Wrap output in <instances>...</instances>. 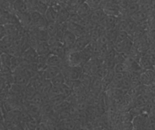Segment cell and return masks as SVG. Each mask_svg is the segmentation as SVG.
<instances>
[{
	"label": "cell",
	"mask_w": 155,
	"mask_h": 130,
	"mask_svg": "<svg viewBox=\"0 0 155 130\" xmlns=\"http://www.w3.org/2000/svg\"><path fill=\"white\" fill-rule=\"evenodd\" d=\"M38 56L39 55L37 54L36 50L32 47H30L29 49L25 50L21 55V58L23 59V60L27 62H29V63H34V62H37Z\"/></svg>",
	"instance_id": "cell-7"
},
{
	"label": "cell",
	"mask_w": 155,
	"mask_h": 130,
	"mask_svg": "<svg viewBox=\"0 0 155 130\" xmlns=\"http://www.w3.org/2000/svg\"><path fill=\"white\" fill-rule=\"evenodd\" d=\"M83 2H86V1H87V0H82Z\"/></svg>",
	"instance_id": "cell-30"
},
{
	"label": "cell",
	"mask_w": 155,
	"mask_h": 130,
	"mask_svg": "<svg viewBox=\"0 0 155 130\" xmlns=\"http://www.w3.org/2000/svg\"><path fill=\"white\" fill-rule=\"evenodd\" d=\"M14 74V82L15 84H18V85H20L21 86L26 87L27 85L29 84L30 80L31 79L29 78H28L27 76L24 75L23 74H21V73H13Z\"/></svg>",
	"instance_id": "cell-15"
},
{
	"label": "cell",
	"mask_w": 155,
	"mask_h": 130,
	"mask_svg": "<svg viewBox=\"0 0 155 130\" xmlns=\"http://www.w3.org/2000/svg\"><path fill=\"white\" fill-rule=\"evenodd\" d=\"M12 5L15 13L23 14V13H27L30 12L29 8H28L25 0H16L15 2L12 4Z\"/></svg>",
	"instance_id": "cell-11"
},
{
	"label": "cell",
	"mask_w": 155,
	"mask_h": 130,
	"mask_svg": "<svg viewBox=\"0 0 155 130\" xmlns=\"http://www.w3.org/2000/svg\"><path fill=\"white\" fill-rule=\"evenodd\" d=\"M130 18L132 19V20H133L135 22H136L137 24L141 23V22H144V18H145V13H144L142 10L139 9L138 12L134 13V14L131 16Z\"/></svg>",
	"instance_id": "cell-20"
},
{
	"label": "cell",
	"mask_w": 155,
	"mask_h": 130,
	"mask_svg": "<svg viewBox=\"0 0 155 130\" xmlns=\"http://www.w3.org/2000/svg\"><path fill=\"white\" fill-rule=\"evenodd\" d=\"M0 60H1V67H8V68H11L12 56H10L7 53H1Z\"/></svg>",
	"instance_id": "cell-17"
},
{
	"label": "cell",
	"mask_w": 155,
	"mask_h": 130,
	"mask_svg": "<svg viewBox=\"0 0 155 130\" xmlns=\"http://www.w3.org/2000/svg\"><path fill=\"white\" fill-rule=\"evenodd\" d=\"M114 70L117 73L125 74V73L129 72V68H128V65H126V62H122V63L116 64L114 67Z\"/></svg>",
	"instance_id": "cell-22"
},
{
	"label": "cell",
	"mask_w": 155,
	"mask_h": 130,
	"mask_svg": "<svg viewBox=\"0 0 155 130\" xmlns=\"http://www.w3.org/2000/svg\"><path fill=\"white\" fill-rule=\"evenodd\" d=\"M58 25H59V23L57 22H48L46 29L50 37L56 35V32H57Z\"/></svg>",
	"instance_id": "cell-18"
},
{
	"label": "cell",
	"mask_w": 155,
	"mask_h": 130,
	"mask_svg": "<svg viewBox=\"0 0 155 130\" xmlns=\"http://www.w3.org/2000/svg\"><path fill=\"white\" fill-rule=\"evenodd\" d=\"M86 2L88 4L92 11L101 8V0H87Z\"/></svg>",
	"instance_id": "cell-24"
},
{
	"label": "cell",
	"mask_w": 155,
	"mask_h": 130,
	"mask_svg": "<svg viewBox=\"0 0 155 130\" xmlns=\"http://www.w3.org/2000/svg\"><path fill=\"white\" fill-rule=\"evenodd\" d=\"M47 66H53V67H59L62 69V67L65 66V62L64 59H62L59 56H56V55L50 54L47 57Z\"/></svg>",
	"instance_id": "cell-9"
},
{
	"label": "cell",
	"mask_w": 155,
	"mask_h": 130,
	"mask_svg": "<svg viewBox=\"0 0 155 130\" xmlns=\"http://www.w3.org/2000/svg\"><path fill=\"white\" fill-rule=\"evenodd\" d=\"M70 16V12L68 9L66 8V7L65 6L63 3L61 4V6L59 8V12H58V20L57 22L59 24L65 23L67 22L69 19Z\"/></svg>",
	"instance_id": "cell-12"
},
{
	"label": "cell",
	"mask_w": 155,
	"mask_h": 130,
	"mask_svg": "<svg viewBox=\"0 0 155 130\" xmlns=\"http://www.w3.org/2000/svg\"><path fill=\"white\" fill-rule=\"evenodd\" d=\"M0 6L6 9L7 11L15 12L14 8H13L12 4L10 3L8 0H0Z\"/></svg>",
	"instance_id": "cell-25"
},
{
	"label": "cell",
	"mask_w": 155,
	"mask_h": 130,
	"mask_svg": "<svg viewBox=\"0 0 155 130\" xmlns=\"http://www.w3.org/2000/svg\"><path fill=\"white\" fill-rule=\"evenodd\" d=\"M8 2H9L11 4H13L15 2L16 0H8Z\"/></svg>",
	"instance_id": "cell-29"
},
{
	"label": "cell",
	"mask_w": 155,
	"mask_h": 130,
	"mask_svg": "<svg viewBox=\"0 0 155 130\" xmlns=\"http://www.w3.org/2000/svg\"><path fill=\"white\" fill-rule=\"evenodd\" d=\"M51 82L53 84V86H56V87H59L60 85H63V84L65 83V78L64 76L63 73L62 72H59L57 75L55 76L53 78L51 79Z\"/></svg>",
	"instance_id": "cell-19"
},
{
	"label": "cell",
	"mask_w": 155,
	"mask_h": 130,
	"mask_svg": "<svg viewBox=\"0 0 155 130\" xmlns=\"http://www.w3.org/2000/svg\"><path fill=\"white\" fill-rule=\"evenodd\" d=\"M137 29H138V24L134 22L133 20H132L130 18H129L127 22V26H126V31L129 34V37H132L135 34V31H137Z\"/></svg>",
	"instance_id": "cell-16"
},
{
	"label": "cell",
	"mask_w": 155,
	"mask_h": 130,
	"mask_svg": "<svg viewBox=\"0 0 155 130\" xmlns=\"http://www.w3.org/2000/svg\"><path fill=\"white\" fill-rule=\"evenodd\" d=\"M59 88L60 95H63L65 98H68V97L71 95V92H72V89H71L68 85H67L65 83L60 85V86L59 87Z\"/></svg>",
	"instance_id": "cell-21"
},
{
	"label": "cell",
	"mask_w": 155,
	"mask_h": 130,
	"mask_svg": "<svg viewBox=\"0 0 155 130\" xmlns=\"http://www.w3.org/2000/svg\"><path fill=\"white\" fill-rule=\"evenodd\" d=\"M144 112L137 115L132 119V125H133V129H143L144 127Z\"/></svg>",
	"instance_id": "cell-14"
},
{
	"label": "cell",
	"mask_w": 155,
	"mask_h": 130,
	"mask_svg": "<svg viewBox=\"0 0 155 130\" xmlns=\"http://www.w3.org/2000/svg\"><path fill=\"white\" fill-rule=\"evenodd\" d=\"M65 78V80H79L83 73L81 66H70L65 65L61 69Z\"/></svg>",
	"instance_id": "cell-1"
},
{
	"label": "cell",
	"mask_w": 155,
	"mask_h": 130,
	"mask_svg": "<svg viewBox=\"0 0 155 130\" xmlns=\"http://www.w3.org/2000/svg\"><path fill=\"white\" fill-rule=\"evenodd\" d=\"M91 8H90L88 4L86 2H83L80 5V6L78 7L77 10V14L81 18H87L90 16V15L91 14L92 12Z\"/></svg>",
	"instance_id": "cell-13"
},
{
	"label": "cell",
	"mask_w": 155,
	"mask_h": 130,
	"mask_svg": "<svg viewBox=\"0 0 155 130\" xmlns=\"http://www.w3.org/2000/svg\"><path fill=\"white\" fill-rule=\"evenodd\" d=\"M0 55H1V53H0Z\"/></svg>",
	"instance_id": "cell-31"
},
{
	"label": "cell",
	"mask_w": 155,
	"mask_h": 130,
	"mask_svg": "<svg viewBox=\"0 0 155 130\" xmlns=\"http://www.w3.org/2000/svg\"><path fill=\"white\" fill-rule=\"evenodd\" d=\"M91 43V40L89 36L88 33L84 35L81 36V37H77L75 40V43H74L72 48H71V51H81V50H84V48L87 47V46Z\"/></svg>",
	"instance_id": "cell-2"
},
{
	"label": "cell",
	"mask_w": 155,
	"mask_h": 130,
	"mask_svg": "<svg viewBox=\"0 0 155 130\" xmlns=\"http://www.w3.org/2000/svg\"><path fill=\"white\" fill-rule=\"evenodd\" d=\"M6 31H5L4 25H0V40H2L5 36H6Z\"/></svg>",
	"instance_id": "cell-27"
},
{
	"label": "cell",
	"mask_w": 155,
	"mask_h": 130,
	"mask_svg": "<svg viewBox=\"0 0 155 130\" xmlns=\"http://www.w3.org/2000/svg\"><path fill=\"white\" fill-rule=\"evenodd\" d=\"M11 46V44L6 43L3 40H0V53H7V51H8V50Z\"/></svg>",
	"instance_id": "cell-26"
},
{
	"label": "cell",
	"mask_w": 155,
	"mask_h": 130,
	"mask_svg": "<svg viewBox=\"0 0 155 130\" xmlns=\"http://www.w3.org/2000/svg\"><path fill=\"white\" fill-rule=\"evenodd\" d=\"M76 39H77V37L73 33L68 31V30L65 31V34H64L62 43H63L65 50H66L67 55L71 51V48H72L74 43H75Z\"/></svg>",
	"instance_id": "cell-3"
},
{
	"label": "cell",
	"mask_w": 155,
	"mask_h": 130,
	"mask_svg": "<svg viewBox=\"0 0 155 130\" xmlns=\"http://www.w3.org/2000/svg\"><path fill=\"white\" fill-rule=\"evenodd\" d=\"M67 30L73 33L77 37H81L88 33V31L79 24L74 23L70 21L67 22Z\"/></svg>",
	"instance_id": "cell-5"
},
{
	"label": "cell",
	"mask_w": 155,
	"mask_h": 130,
	"mask_svg": "<svg viewBox=\"0 0 155 130\" xmlns=\"http://www.w3.org/2000/svg\"><path fill=\"white\" fill-rule=\"evenodd\" d=\"M35 50L39 56H47L50 54V46L48 41H40Z\"/></svg>",
	"instance_id": "cell-10"
},
{
	"label": "cell",
	"mask_w": 155,
	"mask_h": 130,
	"mask_svg": "<svg viewBox=\"0 0 155 130\" xmlns=\"http://www.w3.org/2000/svg\"><path fill=\"white\" fill-rule=\"evenodd\" d=\"M42 75L43 78L47 80H51L52 78L57 75L59 72H61V68L59 67H53V66H47L44 70L41 72H39Z\"/></svg>",
	"instance_id": "cell-8"
},
{
	"label": "cell",
	"mask_w": 155,
	"mask_h": 130,
	"mask_svg": "<svg viewBox=\"0 0 155 130\" xmlns=\"http://www.w3.org/2000/svg\"><path fill=\"white\" fill-rule=\"evenodd\" d=\"M5 11H6V9H5L4 8H2V7L0 6V17H1V16H2L4 13H5Z\"/></svg>",
	"instance_id": "cell-28"
},
{
	"label": "cell",
	"mask_w": 155,
	"mask_h": 130,
	"mask_svg": "<svg viewBox=\"0 0 155 130\" xmlns=\"http://www.w3.org/2000/svg\"><path fill=\"white\" fill-rule=\"evenodd\" d=\"M106 15H107V14L104 12V9L99 8V9L94 10V11L92 12L91 14L89 16V18L91 19V21L94 24H95L97 26H101L102 25L103 22H104V18H105Z\"/></svg>",
	"instance_id": "cell-6"
},
{
	"label": "cell",
	"mask_w": 155,
	"mask_h": 130,
	"mask_svg": "<svg viewBox=\"0 0 155 130\" xmlns=\"http://www.w3.org/2000/svg\"><path fill=\"white\" fill-rule=\"evenodd\" d=\"M134 42L130 37L126 39L124 41L120 42V43H115L114 48L116 50L117 53H126L133 47Z\"/></svg>",
	"instance_id": "cell-4"
},
{
	"label": "cell",
	"mask_w": 155,
	"mask_h": 130,
	"mask_svg": "<svg viewBox=\"0 0 155 130\" xmlns=\"http://www.w3.org/2000/svg\"><path fill=\"white\" fill-rule=\"evenodd\" d=\"M129 34H127L126 31H118L116 39H115L114 44L115 43H120V42L124 41V40H126V39L129 38Z\"/></svg>",
	"instance_id": "cell-23"
}]
</instances>
